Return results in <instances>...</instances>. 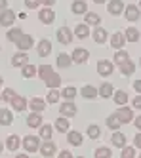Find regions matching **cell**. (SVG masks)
Wrapping results in <instances>:
<instances>
[{
  "label": "cell",
  "instance_id": "1",
  "mask_svg": "<svg viewBox=\"0 0 141 158\" xmlns=\"http://www.w3.org/2000/svg\"><path fill=\"white\" fill-rule=\"evenodd\" d=\"M23 147H25L27 152H36L40 149V137H34V135H27L23 139Z\"/></svg>",
  "mask_w": 141,
  "mask_h": 158
},
{
  "label": "cell",
  "instance_id": "2",
  "mask_svg": "<svg viewBox=\"0 0 141 158\" xmlns=\"http://www.w3.org/2000/svg\"><path fill=\"white\" fill-rule=\"evenodd\" d=\"M124 2L122 0H111V2L107 4V10H109V14L111 15H120L122 12H124Z\"/></svg>",
  "mask_w": 141,
  "mask_h": 158
},
{
  "label": "cell",
  "instance_id": "3",
  "mask_svg": "<svg viewBox=\"0 0 141 158\" xmlns=\"http://www.w3.org/2000/svg\"><path fill=\"white\" fill-rule=\"evenodd\" d=\"M14 21H15V14L11 10H2L0 12V25L2 27H10Z\"/></svg>",
  "mask_w": 141,
  "mask_h": 158
},
{
  "label": "cell",
  "instance_id": "4",
  "mask_svg": "<svg viewBox=\"0 0 141 158\" xmlns=\"http://www.w3.org/2000/svg\"><path fill=\"white\" fill-rule=\"evenodd\" d=\"M113 71H114V65H113L111 61L103 59V61L97 63V73H99L101 76H109V74H113Z\"/></svg>",
  "mask_w": 141,
  "mask_h": 158
},
{
  "label": "cell",
  "instance_id": "5",
  "mask_svg": "<svg viewBox=\"0 0 141 158\" xmlns=\"http://www.w3.org/2000/svg\"><path fill=\"white\" fill-rule=\"evenodd\" d=\"M90 57V52L86 48H76L73 52V63H86Z\"/></svg>",
  "mask_w": 141,
  "mask_h": 158
},
{
  "label": "cell",
  "instance_id": "6",
  "mask_svg": "<svg viewBox=\"0 0 141 158\" xmlns=\"http://www.w3.org/2000/svg\"><path fill=\"white\" fill-rule=\"evenodd\" d=\"M116 118L120 120V124H128V122H132V118H134V112H132V109H118L116 110Z\"/></svg>",
  "mask_w": 141,
  "mask_h": 158
},
{
  "label": "cell",
  "instance_id": "7",
  "mask_svg": "<svg viewBox=\"0 0 141 158\" xmlns=\"http://www.w3.org/2000/svg\"><path fill=\"white\" fill-rule=\"evenodd\" d=\"M55 35H57V40H59L61 44H70L73 42V32H70L67 27H61Z\"/></svg>",
  "mask_w": 141,
  "mask_h": 158
},
{
  "label": "cell",
  "instance_id": "8",
  "mask_svg": "<svg viewBox=\"0 0 141 158\" xmlns=\"http://www.w3.org/2000/svg\"><path fill=\"white\" fill-rule=\"evenodd\" d=\"M59 112H61V116L70 118V116H75V114H76V105L73 103V101H67V103H63V105H61Z\"/></svg>",
  "mask_w": 141,
  "mask_h": 158
},
{
  "label": "cell",
  "instance_id": "9",
  "mask_svg": "<svg viewBox=\"0 0 141 158\" xmlns=\"http://www.w3.org/2000/svg\"><path fill=\"white\" fill-rule=\"evenodd\" d=\"M10 103H11V109H15V110H25V107H27V101H25V97H21V95H14L10 99Z\"/></svg>",
  "mask_w": 141,
  "mask_h": 158
},
{
  "label": "cell",
  "instance_id": "10",
  "mask_svg": "<svg viewBox=\"0 0 141 158\" xmlns=\"http://www.w3.org/2000/svg\"><path fill=\"white\" fill-rule=\"evenodd\" d=\"M124 15H126V19L128 21H137L139 19V8L137 6H126L124 8Z\"/></svg>",
  "mask_w": 141,
  "mask_h": 158
},
{
  "label": "cell",
  "instance_id": "11",
  "mask_svg": "<svg viewBox=\"0 0 141 158\" xmlns=\"http://www.w3.org/2000/svg\"><path fill=\"white\" fill-rule=\"evenodd\" d=\"M111 141H113V145L116 147V149H122V147H126V135H124V133H120L118 130H114Z\"/></svg>",
  "mask_w": 141,
  "mask_h": 158
},
{
  "label": "cell",
  "instance_id": "12",
  "mask_svg": "<svg viewBox=\"0 0 141 158\" xmlns=\"http://www.w3.org/2000/svg\"><path fill=\"white\" fill-rule=\"evenodd\" d=\"M70 12H73V14H76V15L86 14V12H88L86 2H84V0H75V2L70 4Z\"/></svg>",
  "mask_w": 141,
  "mask_h": 158
},
{
  "label": "cell",
  "instance_id": "13",
  "mask_svg": "<svg viewBox=\"0 0 141 158\" xmlns=\"http://www.w3.org/2000/svg\"><path fill=\"white\" fill-rule=\"evenodd\" d=\"M50 52H52V42L46 40V38L40 40V44H38V55H40V57H48Z\"/></svg>",
  "mask_w": 141,
  "mask_h": 158
},
{
  "label": "cell",
  "instance_id": "14",
  "mask_svg": "<svg viewBox=\"0 0 141 158\" xmlns=\"http://www.w3.org/2000/svg\"><path fill=\"white\" fill-rule=\"evenodd\" d=\"M27 63H29V55L25 52L15 53L14 57H11V65H14V67H23V65H27Z\"/></svg>",
  "mask_w": 141,
  "mask_h": 158
},
{
  "label": "cell",
  "instance_id": "15",
  "mask_svg": "<svg viewBox=\"0 0 141 158\" xmlns=\"http://www.w3.org/2000/svg\"><path fill=\"white\" fill-rule=\"evenodd\" d=\"M40 21H42V23L44 25H50V23H53V19H55V14L52 12V10L50 8H46V10H42V12H40Z\"/></svg>",
  "mask_w": 141,
  "mask_h": 158
},
{
  "label": "cell",
  "instance_id": "16",
  "mask_svg": "<svg viewBox=\"0 0 141 158\" xmlns=\"http://www.w3.org/2000/svg\"><path fill=\"white\" fill-rule=\"evenodd\" d=\"M40 124H42L40 112H32V114L27 116V126H29V128H40Z\"/></svg>",
  "mask_w": 141,
  "mask_h": 158
},
{
  "label": "cell",
  "instance_id": "17",
  "mask_svg": "<svg viewBox=\"0 0 141 158\" xmlns=\"http://www.w3.org/2000/svg\"><path fill=\"white\" fill-rule=\"evenodd\" d=\"M14 122V114L10 112V109H0V124L2 126H10Z\"/></svg>",
  "mask_w": 141,
  "mask_h": 158
},
{
  "label": "cell",
  "instance_id": "18",
  "mask_svg": "<svg viewBox=\"0 0 141 158\" xmlns=\"http://www.w3.org/2000/svg\"><path fill=\"white\" fill-rule=\"evenodd\" d=\"M31 46H32V38H31L29 35H23V36L17 40V48H19L21 52H27Z\"/></svg>",
  "mask_w": 141,
  "mask_h": 158
},
{
  "label": "cell",
  "instance_id": "19",
  "mask_svg": "<svg viewBox=\"0 0 141 158\" xmlns=\"http://www.w3.org/2000/svg\"><path fill=\"white\" fill-rule=\"evenodd\" d=\"M120 67V73L124 74V76H132L134 73H135V65L130 61V59H128L126 63H122V65H118Z\"/></svg>",
  "mask_w": 141,
  "mask_h": 158
},
{
  "label": "cell",
  "instance_id": "20",
  "mask_svg": "<svg viewBox=\"0 0 141 158\" xmlns=\"http://www.w3.org/2000/svg\"><path fill=\"white\" fill-rule=\"evenodd\" d=\"M40 154L42 156H53L55 154V145L52 141H46L42 147H40Z\"/></svg>",
  "mask_w": 141,
  "mask_h": 158
},
{
  "label": "cell",
  "instance_id": "21",
  "mask_svg": "<svg viewBox=\"0 0 141 158\" xmlns=\"http://www.w3.org/2000/svg\"><path fill=\"white\" fill-rule=\"evenodd\" d=\"M67 141H69L70 145H75V147H80V145H82V133H80V131H69Z\"/></svg>",
  "mask_w": 141,
  "mask_h": 158
},
{
  "label": "cell",
  "instance_id": "22",
  "mask_svg": "<svg viewBox=\"0 0 141 158\" xmlns=\"http://www.w3.org/2000/svg\"><path fill=\"white\" fill-rule=\"evenodd\" d=\"M80 94H82L84 99H96L97 97V89L93 88V86H84V88L80 89Z\"/></svg>",
  "mask_w": 141,
  "mask_h": 158
},
{
  "label": "cell",
  "instance_id": "23",
  "mask_svg": "<svg viewBox=\"0 0 141 158\" xmlns=\"http://www.w3.org/2000/svg\"><path fill=\"white\" fill-rule=\"evenodd\" d=\"M93 40H96V44H103L105 40H107V31L105 29H101V27H97L96 31H93Z\"/></svg>",
  "mask_w": 141,
  "mask_h": 158
},
{
  "label": "cell",
  "instance_id": "24",
  "mask_svg": "<svg viewBox=\"0 0 141 158\" xmlns=\"http://www.w3.org/2000/svg\"><path fill=\"white\" fill-rule=\"evenodd\" d=\"M55 130L61 131V133H67L69 131V120H67V116H61V118L55 120Z\"/></svg>",
  "mask_w": 141,
  "mask_h": 158
},
{
  "label": "cell",
  "instance_id": "25",
  "mask_svg": "<svg viewBox=\"0 0 141 158\" xmlns=\"http://www.w3.org/2000/svg\"><path fill=\"white\" fill-rule=\"evenodd\" d=\"M124 35H122V32H114V35L111 36V46L113 48H122L124 46Z\"/></svg>",
  "mask_w": 141,
  "mask_h": 158
},
{
  "label": "cell",
  "instance_id": "26",
  "mask_svg": "<svg viewBox=\"0 0 141 158\" xmlns=\"http://www.w3.org/2000/svg\"><path fill=\"white\" fill-rule=\"evenodd\" d=\"M44 82H46V86H48V88H57V86L61 84V76H59V74H55V73H52Z\"/></svg>",
  "mask_w": 141,
  "mask_h": 158
},
{
  "label": "cell",
  "instance_id": "27",
  "mask_svg": "<svg viewBox=\"0 0 141 158\" xmlns=\"http://www.w3.org/2000/svg\"><path fill=\"white\" fill-rule=\"evenodd\" d=\"M31 109L34 110V112H42V109L46 107V101L44 99H40V97H34V99H31Z\"/></svg>",
  "mask_w": 141,
  "mask_h": 158
},
{
  "label": "cell",
  "instance_id": "28",
  "mask_svg": "<svg viewBox=\"0 0 141 158\" xmlns=\"http://www.w3.org/2000/svg\"><path fill=\"white\" fill-rule=\"evenodd\" d=\"M52 131H53V128L50 126V124H42L40 126V139H52Z\"/></svg>",
  "mask_w": 141,
  "mask_h": 158
},
{
  "label": "cell",
  "instance_id": "29",
  "mask_svg": "<svg viewBox=\"0 0 141 158\" xmlns=\"http://www.w3.org/2000/svg\"><path fill=\"white\" fill-rule=\"evenodd\" d=\"M88 137H90V139H99V137H101V128L97 126V124H92V126H88Z\"/></svg>",
  "mask_w": 141,
  "mask_h": 158
},
{
  "label": "cell",
  "instance_id": "30",
  "mask_svg": "<svg viewBox=\"0 0 141 158\" xmlns=\"http://www.w3.org/2000/svg\"><path fill=\"white\" fill-rule=\"evenodd\" d=\"M19 145H21V141H19L17 135H10L8 141H6V147H8L10 151H17V149H19Z\"/></svg>",
  "mask_w": 141,
  "mask_h": 158
},
{
  "label": "cell",
  "instance_id": "31",
  "mask_svg": "<svg viewBox=\"0 0 141 158\" xmlns=\"http://www.w3.org/2000/svg\"><path fill=\"white\" fill-rule=\"evenodd\" d=\"M23 35H25V32H23L21 29H17V27H15V29H10V32H8V40H10V42H15V44H17V40H19Z\"/></svg>",
  "mask_w": 141,
  "mask_h": 158
},
{
  "label": "cell",
  "instance_id": "32",
  "mask_svg": "<svg viewBox=\"0 0 141 158\" xmlns=\"http://www.w3.org/2000/svg\"><path fill=\"white\" fill-rule=\"evenodd\" d=\"M21 74H23V78H32L34 74H36V69H34L31 63H27V65L21 67Z\"/></svg>",
  "mask_w": 141,
  "mask_h": 158
},
{
  "label": "cell",
  "instance_id": "33",
  "mask_svg": "<svg viewBox=\"0 0 141 158\" xmlns=\"http://www.w3.org/2000/svg\"><path fill=\"white\" fill-rule=\"evenodd\" d=\"M113 94H114V89L111 84H101V88L97 89V95H101V97H111Z\"/></svg>",
  "mask_w": 141,
  "mask_h": 158
},
{
  "label": "cell",
  "instance_id": "34",
  "mask_svg": "<svg viewBox=\"0 0 141 158\" xmlns=\"http://www.w3.org/2000/svg\"><path fill=\"white\" fill-rule=\"evenodd\" d=\"M59 92H57V88H50V94H48V97H46V103H52V105H55L57 101H59Z\"/></svg>",
  "mask_w": 141,
  "mask_h": 158
},
{
  "label": "cell",
  "instance_id": "35",
  "mask_svg": "<svg viewBox=\"0 0 141 158\" xmlns=\"http://www.w3.org/2000/svg\"><path fill=\"white\" fill-rule=\"evenodd\" d=\"M128 59H130V55H128L124 50L114 52V63H116V65H122V63H126Z\"/></svg>",
  "mask_w": 141,
  "mask_h": 158
},
{
  "label": "cell",
  "instance_id": "36",
  "mask_svg": "<svg viewBox=\"0 0 141 158\" xmlns=\"http://www.w3.org/2000/svg\"><path fill=\"white\" fill-rule=\"evenodd\" d=\"M75 35H76L78 38H86V36L90 35V29H88V25H86V23L76 25V29H75Z\"/></svg>",
  "mask_w": 141,
  "mask_h": 158
},
{
  "label": "cell",
  "instance_id": "37",
  "mask_svg": "<svg viewBox=\"0 0 141 158\" xmlns=\"http://www.w3.org/2000/svg\"><path fill=\"white\" fill-rule=\"evenodd\" d=\"M101 17L96 12H86V25H99Z\"/></svg>",
  "mask_w": 141,
  "mask_h": 158
},
{
  "label": "cell",
  "instance_id": "38",
  "mask_svg": "<svg viewBox=\"0 0 141 158\" xmlns=\"http://www.w3.org/2000/svg\"><path fill=\"white\" fill-rule=\"evenodd\" d=\"M113 99H114V103H116V105H126V101H128V94L120 89V92L113 94Z\"/></svg>",
  "mask_w": 141,
  "mask_h": 158
},
{
  "label": "cell",
  "instance_id": "39",
  "mask_svg": "<svg viewBox=\"0 0 141 158\" xmlns=\"http://www.w3.org/2000/svg\"><path fill=\"white\" fill-rule=\"evenodd\" d=\"M70 61H73V57H70V55H67V53H59V55H57V65L63 67V69L70 65Z\"/></svg>",
  "mask_w": 141,
  "mask_h": 158
},
{
  "label": "cell",
  "instance_id": "40",
  "mask_svg": "<svg viewBox=\"0 0 141 158\" xmlns=\"http://www.w3.org/2000/svg\"><path fill=\"white\" fill-rule=\"evenodd\" d=\"M126 40H130V42H137L139 40V31L137 29H134V27H130L126 31V36H124Z\"/></svg>",
  "mask_w": 141,
  "mask_h": 158
},
{
  "label": "cell",
  "instance_id": "41",
  "mask_svg": "<svg viewBox=\"0 0 141 158\" xmlns=\"http://www.w3.org/2000/svg\"><path fill=\"white\" fill-rule=\"evenodd\" d=\"M107 126H109L111 130H118V128H120V120L116 118V114L107 116Z\"/></svg>",
  "mask_w": 141,
  "mask_h": 158
},
{
  "label": "cell",
  "instance_id": "42",
  "mask_svg": "<svg viewBox=\"0 0 141 158\" xmlns=\"http://www.w3.org/2000/svg\"><path fill=\"white\" fill-rule=\"evenodd\" d=\"M36 73L40 74V78H44V80H46V78H48V76H50V74L53 73V69H52L50 65H42V67H40V69H38Z\"/></svg>",
  "mask_w": 141,
  "mask_h": 158
},
{
  "label": "cell",
  "instance_id": "43",
  "mask_svg": "<svg viewBox=\"0 0 141 158\" xmlns=\"http://www.w3.org/2000/svg\"><path fill=\"white\" fill-rule=\"evenodd\" d=\"M61 95H63V97H65L67 101H73V97L76 95V89H75L73 86H69V88H65L63 92H61Z\"/></svg>",
  "mask_w": 141,
  "mask_h": 158
},
{
  "label": "cell",
  "instance_id": "44",
  "mask_svg": "<svg viewBox=\"0 0 141 158\" xmlns=\"http://www.w3.org/2000/svg\"><path fill=\"white\" fill-rule=\"evenodd\" d=\"M96 156H97V158H109V156H113V154H111V149H107V147H101V149L96 151Z\"/></svg>",
  "mask_w": 141,
  "mask_h": 158
},
{
  "label": "cell",
  "instance_id": "45",
  "mask_svg": "<svg viewBox=\"0 0 141 158\" xmlns=\"http://www.w3.org/2000/svg\"><path fill=\"white\" fill-rule=\"evenodd\" d=\"M122 158H134L135 156V151H134V147H122Z\"/></svg>",
  "mask_w": 141,
  "mask_h": 158
},
{
  "label": "cell",
  "instance_id": "46",
  "mask_svg": "<svg viewBox=\"0 0 141 158\" xmlns=\"http://www.w3.org/2000/svg\"><path fill=\"white\" fill-rule=\"evenodd\" d=\"M14 95H15V92H14V89H10V88H8V89H4V94H2V99H4V101H10V99L14 97Z\"/></svg>",
  "mask_w": 141,
  "mask_h": 158
},
{
  "label": "cell",
  "instance_id": "47",
  "mask_svg": "<svg viewBox=\"0 0 141 158\" xmlns=\"http://www.w3.org/2000/svg\"><path fill=\"white\" fill-rule=\"evenodd\" d=\"M38 4H40V0H25V6H27V8H31V10L38 8Z\"/></svg>",
  "mask_w": 141,
  "mask_h": 158
},
{
  "label": "cell",
  "instance_id": "48",
  "mask_svg": "<svg viewBox=\"0 0 141 158\" xmlns=\"http://www.w3.org/2000/svg\"><path fill=\"white\" fill-rule=\"evenodd\" d=\"M134 109H141V95L134 97Z\"/></svg>",
  "mask_w": 141,
  "mask_h": 158
},
{
  "label": "cell",
  "instance_id": "49",
  "mask_svg": "<svg viewBox=\"0 0 141 158\" xmlns=\"http://www.w3.org/2000/svg\"><path fill=\"white\" fill-rule=\"evenodd\" d=\"M134 145H135V147H139V149H141V131H139V133L135 135V137H134Z\"/></svg>",
  "mask_w": 141,
  "mask_h": 158
},
{
  "label": "cell",
  "instance_id": "50",
  "mask_svg": "<svg viewBox=\"0 0 141 158\" xmlns=\"http://www.w3.org/2000/svg\"><path fill=\"white\" fill-rule=\"evenodd\" d=\"M134 89H135L137 94H141V80H135L134 82Z\"/></svg>",
  "mask_w": 141,
  "mask_h": 158
},
{
  "label": "cell",
  "instance_id": "51",
  "mask_svg": "<svg viewBox=\"0 0 141 158\" xmlns=\"http://www.w3.org/2000/svg\"><path fill=\"white\" fill-rule=\"evenodd\" d=\"M134 126H135V128H137V130L141 131V116H137V118L134 120Z\"/></svg>",
  "mask_w": 141,
  "mask_h": 158
},
{
  "label": "cell",
  "instance_id": "52",
  "mask_svg": "<svg viewBox=\"0 0 141 158\" xmlns=\"http://www.w3.org/2000/svg\"><path fill=\"white\" fill-rule=\"evenodd\" d=\"M70 156H73V154H70L69 151H61L59 152V158H70Z\"/></svg>",
  "mask_w": 141,
  "mask_h": 158
},
{
  "label": "cell",
  "instance_id": "53",
  "mask_svg": "<svg viewBox=\"0 0 141 158\" xmlns=\"http://www.w3.org/2000/svg\"><path fill=\"white\" fill-rule=\"evenodd\" d=\"M42 4H46V6H53L55 4V0H40Z\"/></svg>",
  "mask_w": 141,
  "mask_h": 158
},
{
  "label": "cell",
  "instance_id": "54",
  "mask_svg": "<svg viewBox=\"0 0 141 158\" xmlns=\"http://www.w3.org/2000/svg\"><path fill=\"white\" fill-rule=\"evenodd\" d=\"M6 4H8L6 0H0V10H6Z\"/></svg>",
  "mask_w": 141,
  "mask_h": 158
},
{
  "label": "cell",
  "instance_id": "55",
  "mask_svg": "<svg viewBox=\"0 0 141 158\" xmlns=\"http://www.w3.org/2000/svg\"><path fill=\"white\" fill-rule=\"evenodd\" d=\"M96 4H103V2H107V0H93Z\"/></svg>",
  "mask_w": 141,
  "mask_h": 158
},
{
  "label": "cell",
  "instance_id": "56",
  "mask_svg": "<svg viewBox=\"0 0 141 158\" xmlns=\"http://www.w3.org/2000/svg\"><path fill=\"white\" fill-rule=\"evenodd\" d=\"M0 152H2V143H0Z\"/></svg>",
  "mask_w": 141,
  "mask_h": 158
},
{
  "label": "cell",
  "instance_id": "57",
  "mask_svg": "<svg viewBox=\"0 0 141 158\" xmlns=\"http://www.w3.org/2000/svg\"><path fill=\"white\" fill-rule=\"evenodd\" d=\"M0 86H2V78H0Z\"/></svg>",
  "mask_w": 141,
  "mask_h": 158
},
{
  "label": "cell",
  "instance_id": "58",
  "mask_svg": "<svg viewBox=\"0 0 141 158\" xmlns=\"http://www.w3.org/2000/svg\"><path fill=\"white\" fill-rule=\"evenodd\" d=\"M139 8H141V0H139Z\"/></svg>",
  "mask_w": 141,
  "mask_h": 158
},
{
  "label": "cell",
  "instance_id": "59",
  "mask_svg": "<svg viewBox=\"0 0 141 158\" xmlns=\"http://www.w3.org/2000/svg\"><path fill=\"white\" fill-rule=\"evenodd\" d=\"M0 99H2V95H0Z\"/></svg>",
  "mask_w": 141,
  "mask_h": 158
},
{
  "label": "cell",
  "instance_id": "60",
  "mask_svg": "<svg viewBox=\"0 0 141 158\" xmlns=\"http://www.w3.org/2000/svg\"><path fill=\"white\" fill-rule=\"evenodd\" d=\"M139 156H141V154H139Z\"/></svg>",
  "mask_w": 141,
  "mask_h": 158
},
{
  "label": "cell",
  "instance_id": "61",
  "mask_svg": "<svg viewBox=\"0 0 141 158\" xmlns=\"http://www.w3.org/2000/svg\"><path fill=\"white\" fill-rule=\"evenodd\" d=\"M139 63H141V61H139Z\"/></svg>",
  "mask_w": 141,
  "mask_h": 158
}]
</instances>
